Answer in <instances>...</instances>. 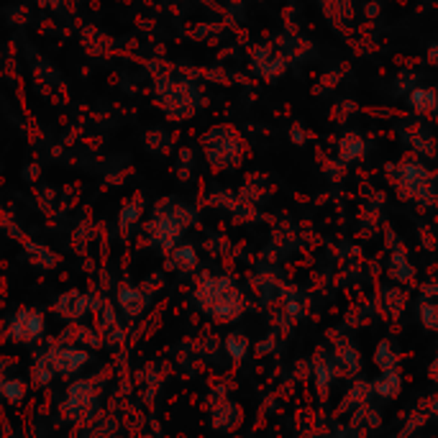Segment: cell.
<instances>
[{
  "mask_svg": "<svg viewBox=\"0 0 438 438\" xmlns=\"http://www.w3.org/2000/svg\"><path fill=\"white\" fill-rule=\"evenodd\" d=\"M44 328V321L34 313H23V316L16 318V325H13V336H16V341H34L36 336L41 333Z\"/></svg>",
  "mask_w": 438,
  "mask_h": 438,
  "instance_id": "6da1fadb",
  "label": "cell"
},
{
  "mask_svg": "<svg viewBox=\"0 0 438 438\" xmlns=\"http://www.w3.org/2000/svg\"><path fill=\"white\" fill-rule=\"evenodd\" d=\"M88 361V356H85V351H77V349H61L54 354L52 359V367L57 369V372H75L77 367H82Z\"/></svg>",
  "mask_w": 438,
  "mask_h": 438,
  "instance_id": "7a4b0ae2",
  "label": "cell"
}]
</instances>
